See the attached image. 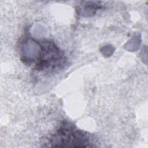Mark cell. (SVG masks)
Wrapping results in <instances>:
<instances>
[{
	"instance_id": "2",
	"label": "cell",
	"mask_w": 148,
	"mask_h": 148,
	"mask_svg": "<svg viewBox=\"0 0 148 148\" xmlns=\"http://www.w3.org/2000/svg\"><path fill=\"white\" fill-rule=\"evenodd\" d=\"M41 54L35 65L36 70L54 71L64 65L63 54L56 46L50 42H43L40 45Z\"/></svg>"
},
{
	"instance_id": "1",
	"label": "cell",
	"mask_w": 148,
	"mask_h": 148,
	"mask_svg": "<svg viewBox=\"0 0 148 148\" xmlns=\"http://www.w3.org/2000/svg\"><path fill=\"white\" fill-rule=\"evenodd\" d=\"M90 139L83 131L72 125L64 123L48 139L47 144L51 147H91Z\"/></svg>"
}]
</instances>
